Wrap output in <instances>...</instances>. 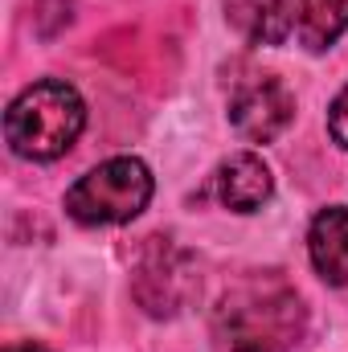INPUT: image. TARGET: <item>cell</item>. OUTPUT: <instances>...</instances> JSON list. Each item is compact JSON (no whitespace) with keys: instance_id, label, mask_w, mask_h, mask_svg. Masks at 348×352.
Instances as JSON below:
<instances>
[{"instance_id":"6da1fadb","label":"cell","mask_w":348,"mask_h":352,"mask_svg":"<svg viewBox=\"0 0 348 352\" xmlns=\"http://www.w3.org/2000/svg\"><path fill=\"white\" fill-rule=\"evenodd\" d=\"M303 324V303L279 274H246L221 295L213 316L226 352H295Z\"/></svg>"},{"instance_id":"7a4b0ae2","label":"cell","mask_w":348,"mask_h":352,"mask_svg":"<svg viewBox=\"0 0 348 352\" xmlns=\"http://www.w3.org/2000/svg\"><path fill=\"white\" fill-rule=\"evenodd\" d=\"M87 127V107L78 90L58 78H41L21 90L4 115V140L25 160H58L74 148Z\"/></svg>"},{"instance_id":"3957f363","label":"cell","mask_w":348,"mask_h":352,"mask_svg":"<svg viewBox=\"0 0 348 352\" xmlns=\"http://www.w3.org/2000/svg\"><path fill=\"white\" fill-rule=\"evenodd\" d=\"M152 201V173L135 156H115L98 168H90L70 192L66 213L83 226H119L148 209Z\"/></svg>"},{"instance_id":"277c9868","label":"cell","mask_w":348,"mask_h":352,"mask_svg":"<svg viewBox=\"0 0 348 352\" xmlns=\"http://www.w3.org/2000/svg\"><path fill=\"white\" fill-rule=\"evenodd\" d=\"M197 295V270L184 250H176L168 238H152L144 258L135 266V299L152 316H176Z\"/></svg>"},{"instance_id":"5b68a950","label":"cell","mask_w":348,"mask_h":352,"mask_svg":"<svg viewBox=\"0 0 348 352\" xmlns=\"http://www.w3.org/2000/svg\"><path fill=\"white\" fill-rule=\"evenodd\" d=\"M295 119V94L279 78H254L242 82L230 98V123L238 127L242 140L250 144H270L279 140Z\"/></svg>"},{"instance_id":"8992f818","label":"cell","mask_w":348,"mask_h":352,"mask_svg":"<svg viewBox=\"0 0 348 352\" xmlns=\"http://www.w3.org/2000/svg\"><path fill=\"white\" fill-rule=\"evenodd\" d=\"M274 192V176L266 168V160L254 152H238L217 168V201L234 213H254L270 201Z\"/></svg>"},{"instance_id":"52a82bcc","label":"cell","mask_w":348,"mask_h":352,"mask_svg":"<svg viewBox=\"0 0 348 352\" xmlns=\"http://www.w3.org/2000/svg\"><path fill=\"white\" fill-rule=\"evenodd\" d=\"M226 21L250 41V45H279L295 29V0H221Z\"/></svg>"},{"instance_id":"ba28073f","label":"cell","mask_w":348,"mask_h":352,"mask_svg":"<svg viewBox=\"0 0 348 352\" xmlns=\"http://www.w3.org/2000/svg\"><path fill=\"white\" fill-rule=\"evenodd\" d=\"M307 254L324 283H348V209H324L307 230Z\"/></svg>"},{"instance_id":"9c48e42d","label":"cell","mask_w":348,"mask_h":352,"mask_svg":"<svg viewBox=\"0 0 348 352\" xmlns=\"http://www.w3.org/2000/svg\"><path fill=\"white\" fill-rule=\"evenodd\" d=\"M299 41L312 54L332 50L348 33V0H299Z\"/></svg>"},{"instance_id":"30bf717a","label":"cell","mask_w":348,"mask_h":352,"mask_svg":"<svg viewBox=\"0 0 348 352\" xmlns=\"http://www.w3.org/2000/svg\"><path fill=\"white\" fill-rule=\"evenodd\" d=\"M328 131H332V140L348 148V87L336 94V102H332V111H328Z\"/></svg>"},{"instance_id":"8fae6325","label":"cell","mask_w":348,"mask_h":352,"mask_svg":"<svg viewBox=\"0 0 348 352\" xmlns=\"http://www.w3.org/2000/svg\"><path fill=\"white\" fill-rule=\"evenodd\" d=\"M4 352H50V349H41V344H8Z\"/></svg>"}]
</instances>
